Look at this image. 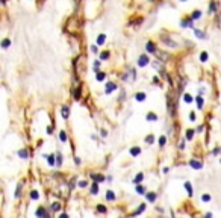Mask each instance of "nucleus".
I'll return each mask as SVG.
<instances>
[{"label":"nucleus","instance_id":"32","mask_svg":"<svg viewBox=\"0 0 221 218\" xmlns=\"http://www.w3.org/2000/svg\"><path fill=\"white\" fill-rule=\"evenodd\" d=\"M97 211L99 212H101V214H106V208H105V204H99V206H97Z\"/></svg>","mask_w":221,"mask_h":218},{"label":"nucleus","instance_id":"39","mask_svg":"<svg viewBox=\"0 0 221 218\" xmlns=\"http://www.w3.org/2000/svg\"><path fill=\"white\" fill-rule=\"evenodd\" d=\"M179 148H180V150H183V148H185V138L180 141V144H179Z\"/></svg>","mask_w":221,"mask_h":218},{"label":"nucleus","instance_id":"25","mask_svg":"<svg viewBox=\"0 0 221 218\" xmlns=\"http://www.w3.org/2000/svg\"><path fill=\"white\" fill-rule=\"evenodd\" d=\"M59 139H61V143H65V141H67V132L65 130L59 132Z\"/></svg>","mask_w":221,"mask_h":218},{"label":"nucleus","instance_id":"29","mask_svg":"<svg viewBox=\"0 0 221 218\" xmlns=\"http://www.w3.org/2000/svg\"><path fill=\"white\" fill-rule=\"evenodd\" d=\"M144 209H146V204H144V203H142V204H139L138 211H135V215H139L141 212H144Z\"/></svg>","mask_w":221,"mask_h":218},{"label":"nucleus","instance_id":"7","mask_svg":"<svg viewBox=\"0 0 221 218\" xmlns=\"http://www.w3.org/2000/svg\"><path fill=\"white\" fill-rule=\"evenodd\" d=\"M180 26H182V28H192V29H194V24H192V20H191V18L182 20V21H180Z\"/></svg>","mask_w":221,"mask_h":218},{"label":"nucleus","instance_id":"18","mask_svg":"<svg viewBox=\"0 0 221 218\" xmlns=\"http://www.w3.org/2000/svg\"><path fill=\"white\" fill-rule=\"evenodd\" d=\"M146 97H147L146 93H136V94H135V100H136V101H144Z\"/></svg>","mask_w":221,"mask_h":218},{"label":"nucleus","instance_id":"44","mask_svg":"<svg viewBox=\"0 0 221 218\" xmlns=\"http://www.w3.org/2000/svg\"><path fill=\"white\" fill-rule=\"evenodd\" d=\"M55 158H58V165H61V153H58Z\"/></svg>","mask_w":221,"mask_h":218},{"label":"nucleus","instance_id":"5","mask_svg":"<svg viewBox=\"0 0 221 218\" xmlns=\"http://www.w3.org/2000/svg\"><path fill=\"white\" fill-rule=\"evenodd\" d=\"M146 50H147L149 53H156V52H158L153 41H147V43H146Z\"/></svg>","mask_w":221,"mask_h":218},{"label":"nucleus","instance_id":"20","mask_svg":"<svg viewBox=\"0 0 221 218\" xmlns=\"http://www.w3.org/2000/svg\"><path fill=\"white\" fill-rule=\"evenodd\" d=\"M44 158L47 159V162H49V165H50V167H53V165H55V155H46Z\"/></svg>","mask_w":221,"mask_h":218},{"label":"nucleus","instance_id":"23","mask_svg":"<svg viewBox=\"0 0 221 218\" xmlns=\"http://www.w3.org/2000/svg\"><path fill=\"white\" fill-rule=\"evenodd\" d=\"M196 101H197V108H199V109H201V108H203V103H204V100H203V97H201V96H197V98H196Z\"/></svg>","mask_w":221,"mask_h":218},{"label":"nucleus","instance_id":"38","mask_svg":"<svg viewBox=\"0 0 221 218\" xmlns=\"http://www.w3.org/2000/svg\"><path fill=\"white\" fill-rule=\"evenodd\" d=\"M192 136H194V130H188L186 132V139H192Z\"/></svg>","mask_w":221,"mask_h":218},{"label":"nucleus","instance_id":"12","mask_svg":"<svg viewBox=\"0 0 221 218\" xmlns=\"http://www.w3.org/2000/svg\"><path fill=\"white\" fill-rule=\"evenodd\" d=\"M18 156L21 159H28L29 158V151L26 150V148H21V150H18Z\"/></svg>","mask_w":221,"mask_h":218},{"label":"nucleus","instance_id":"3","mask_svg":"<svg viewBox=\"0 0 221 218\" xmlns=\"http://www.w3.org/2000/svg\"><path fill=\"white\" fill-rule=\"evenodd\" d=\"M189 165L192 167L194 170H201V168H203V162H201V161H197V159H191V161H189Z\"/></svg>","mask_w":221,"mask_h":218},{"label":"nucleus","instance_id":"45","mask_svg":"<svg viewBox=\"0 0 221 218\" xmlns=\"http://www.w3.org/2000/svg\"><path fill=\"white\" fill-rule=\"evenodd\" d=\"M99 65H100V61H96V62H94V68L97 70V68H99Z\"/></svg>","mask_w":221,"mask_h":218},{"label":"nucleus","instance_id":"37","mask_svg":"<svg viewBox=\"0 0 221 218\" xmlns=\"http://www.w3.org/2000/svg\"><path fill=\"white\" fill-rule=\"evenodd\" d=\"M183 100L186 101V103H191V101H192V97H191L189 94H185V96H183Z\"/></svg>","mask_w":221,"mask_h":218},{"label":"nucleus","instance_id":"11","mask_svg":"<svg viewBox=\"0 0 221 218\" xmlns=\"http://www.w3.org/2000/svg\"><path fill=\"white\" fill-rule=\"evenodd\" d=\"M217 6H218V2H217V0H212L211 5H209V14H215V12H217Z\"/></svg>","mask_w":221,"mask_h":218},{"label":"nucleus","instance_id":"22","mask_svg":"<svg viewBox=\"0 0 221 218\" xmlns=\"http://www.w3.org/2000/svg\"><path fill=\"white\" fill-rule=\"evenodd\" d=\"M0 46H2V49H8L11 46V40H9V38H5V40L0 43Z\"/></svg>","mask_w":221,"mask_h":218},{"label":"nucleus","instance_id":"26","mask_svg":"<svg viewBox=\"0 0 221 218\" xmlns=\"http://www.w3.org/2000/svg\"><path fill=\"white\" fill-rule=\"evenodd\" d=\"M185 188H186V191H188V196L191 197V196H192V186H191V183H189V182H185Z\"/></svg>","mask_w":221,"mask_h":218},{"label":"nucleus","instance_id":"10","mask_svg":"<svg viewBox=\"0 0 221 218\" xmlns=\"http://www.w3.org/2000/svg\"><path fill=\"white\" fill-rule=\"evenodd\" d=\"M91 177L94 179V182H96V183H101V182H105V176H101V174H91Z\"/></svg>","mask_w":221,"mask_h":218},{"label":"nucleus","instance_id":"13","mask_svg":"<svg viewBox=\"0 0 221 218\" xmlns=\"http://www.w3.org/2000/svg\"><path fill=\"white\" fill-rule=\"evenodd\" d=\"M194 33H196V36H197V38H200V40H206V35H204V32H201L200 29L194 28Z\"/></svg>","mask_w":221,"mask_h":218},{"label":"nucleus","instance_id":"40","mask_svg":"<svg viewBox=\"0 0 221 218\" xmlns=\"http://www.w3.org/2000/svg\"><path fill=\"white\" fill-rule=\"evenodd\" d=\"M153 141H154V138H153V136H151V135H150V136H147V138H146V143H149V144H151V143H153Z\"/></svg>","mask_w":221,"mask_h":218},{"label":"nucleus","instance_id":"47","mask_svg":"<svg viewBox=\"0 0 221 218\" xmlns=\"http://www.w3.org/2000/svg\"><path fill=\"white\" fill-rule=\"evenodd\" d=\"M59 218H68V215H67V214H61Z\"/></svg>","mask_w":221,"mask_h":218},{"label":"nucleus","instance_id":"46","mask_svg":"<svg viewBox=\"0 0 221 218\" xmlns=\"http://www.w3.org/2000/svg\"><path fill=\"white\" fill-rule=\"evenodd\" d=\"M91 50H93V53H97V47H96V46L91 47Z\"/></svg>","mask_w":221,"mask_h":218},{"label":"nucleus","instance_id":"2","mask_svg":"<svg viewBox=\"0 0 221 218\" xmlns=\"http://www.w3.org/2000/svg\"><path fill=\"white\" fill-rule=\"evenodd\" d=\"M161 40H162V41H164L168 47H171V49H173V47H174V49H177V47H179V44H177L174 40H170V38H167V36H164V35L161 36Z\"/></svg>","mask_w":221,"mask_h":218},{"label":"nucleus","instance_id":"24","mask_svg":"<svg viewBox=\"0 0 221 218\" xmlns=\"http://www.w3.org/2000/svg\"><path fill=\"white\" fill-rule=\"evenodd\" d=\"M146 198H147L150 203H153V201L156 200V194H154V192H149V194H146Z\"/></svg>","mask_w":221,"mask_h":218},{"label":"nucleus","instance_id":"33","mask_svg":"<svg viewBox=\"0 0 221 218\" xmlns=\"http://www.w3.org/2000/svg\"><path fill=\"white\" fill-rule=\"evenodd\" d=\"M201 200H203L204 203H207V201H211V200H212V197H211L209 194H203V196H201Z\"/></svg>","mask_w":221,"mask_h":218},{"label":"nucleus","instance_id":"16","mask_svg":"<svg viewBox=\"0 0 221 218\" xmlns=\"http://www.w3.org/2000/svg\"><path fill=\"white\" fill-rule=\"evenodd\" d=\"M146 120H147V121H158V115L153 114V112H149V114L146 115Z\"/></svg>","mask_w":221,"mask_h":218},{"label":"nucleus","instance_id":"36","mask_svg":"<svg viewBox=\"0 0 221 218\" xmlns=\"http://www.w3.org/2000/svg\"><path fill=\"white\" fill-rule=\"evenodd\" d=\"M165 143H167V138H165V136H161V138H159V146H161V147H164V146H165Z\"/></svg>","mask_w":221,"mask_h":218},{"label":"nucleus","instance_id":"42","mask_svg":"<svg viewBox=\"0 0 221 218\" xmlns=\"http://www.w3.org/2000/svg\"><path fill=\"white\" fill-rule=\"evenodd\" d=\"M61 209V204L59 203H53V211H59Z\"/></svg>","mask_w":221,"mask_h":218},{"label":"nucleus","instance_id":"48","mask_svg":"<svg viewBox=\"0 0 221 218\" xmlns=\"http://www.w3.org/2000/svg\"><path fill=\"white\" fill-rule=\"evenodd\" d=\"M204 218H212V214H207V215H206Z\"/></svg>","mask_w":221,"mask_h":218},{"label":"nucleus","instance_id":"31","mask_svg":"<svg viewBox=\"0 0 221 218\" xmlns=\"http://www.w3.org/2000/svg\"><path fill=\"white\" fill-rule=\"evenodd\" d=\"M30 198H32V200H38V198H40L38 191H32V192H30Z\"/></svg>","mask_w":221,"mask_h":218},{"label":"nucleus","instance_id":"34","mask_svg":"<svg viewBox=\"0 0 221 218\" xmlns=\"http://www.w3.org/2000/svg\"><path fill=\"white\" fill-rule=\"evenodd\" d=\"M74 98H76V100L80 98V86H77V89L74 91Z\"/></svg>","mask_w":221,"mask_h":218},{"label":"nucleus","instance_id":"43","mask_svg":"<svg viewBox=\"0 0 221 218\" xmlns=\"http://www.w3.org/2000/svg\"><path fill=\"white\" fill-rule=\"evenodd\" d=\"M86 185H88V182H86V180H80V182H79V186H80V188H85Z\"/></svg>","mask_w":221,"mask_h":218},{"label":"nucleus","instance_id":"1","mask_svg":"<svg viewBox=\"0 0 221 218\" xmlns=\"http://www.w3.org/2000/svg\"><path fill=\"white\" fill-rule=\"evenodd\" d=\"M150 64V58L147 55H141L138 58V67H147Z\"/></svg>","mask_w":221,"mask_h":218},{"label":"nucleus","instance_id":"17","mask_svg":"<svg viewBox=\"0 0 221 218\" xmlns=\"http://www.w3.org/2000/svg\"><path fill=\"white\" fill-rule=\"evenodd\" d=\"M89 192L93 196H96L97 192H99V183H96V182H93V185H91V188H89Z\"/></svg>","mask_w":221,"mask_h":218},{"label":"nucleus","instance_id":"27","mask_svg":"<svg viewBox=\"0 0 221 218\" xmlns=\"http://www.w3.org/2000/svg\"><path fill=\"white\" fill-rule=\"evenodd\" d=\"M135 186H136V192H138V194H144V192H146V188L142 186V185H135Z\"/></svg>","mask_w":221,"mask_h":218},{"label":"nucleus","instance_id":"35","mask_svg":"<svg viewBox=\"0 0 221 218\" xmlns=\"http://www.w3.org/2000/svg\"><path fill=\"white\" fill-rule=\"evenodd\" d=\"M200 61H201V62H206V61H207V52H201V55H200Z\"/></svg>","mask_w":221,"mask_h":218},{"label":"nucleus","instance_id":"28","mask_svg":"<svg viewBox=\"0 0 221 218\" xmlns=\"http://www.w3.org/2000/svg\"><path fill=\"white\" fill-rule=\"evenodd\" d=\"M109 55H111L109 52H101V53H100V59H101V61H106V59L109 58Z\"/></svg>","mask_w":221,"mask_h":218},{"label":"nucleus","instance_id":"6","mask_svg":"<svg viewBox=\"0 0 221 218\" xmlns=\"http://www.w3.org/2000/svg\"><path fill=\"white\" fill-rule=\"evenodd\" d=\"M36 217H38V218H49L46 208H43V206L38 208V209H36Z\"/></svg>","mask_w":221,"mask_h":218},{"label":"nucleus","instance_id":"30","mask_svg":"<svg viewBox=\"0 0 221 218\" xmlns=\"http://www.w3.org/2000/svg\"><path fill=\"white\" fill-rule=\"evenodd\" d=\"M106 198H108V200H115V194H114V191H108V192H106Z\"/></svg>","mask_w":221,"mask_h":218},{"label":"nucleus","instance_id":"8","mask_svg":"<svg viewBox=\"0 0 221 218\" xmlns=\"http://www.w3.org/2000/svg\"><path fill=\"white\" fill-rule=\"evenodd\" d=\"M61 115H62V118H68V115H70V108L68 106H62L61 108Z\"/></svg>","mask_w":221,"mask_h":218},{"label":"nucleus","instance_id":"15","mask_svg":"<svg viewBox=\"0 0 221 218\" xmlns=\"http://www.w3.org/2000/svg\"><path fill=\"white\" fill-rule=\"evenodd\" d=\"M105 77H106V74H105V73H103V71H99V70H96V79H97L99 82L105 80Z\"/></svg>","mask_w":221,"mask_h":218},{"label":"nucleus","instance_id":"49","mask_svg":"<svg viewBox=\"0 0 221 218\" xmlns=\"http://www.w3.org/2000/svg\"><path fill=\"white\" fill-rule=\"evenodd\" d=\"M182 2H186V0H182Z\"/></svg>","mask_w":221,"mask_h":218},{"label":"nucleus","instance_id":"19","mask_svg":"<svg viewBox=\"0 0 221 218\" xmlns=\"http://www.w3.org/2000/svg\"><path fill=\"white\" fill-rule=\"evenodd\" d=\"M105 40H106V35H105V33H100V35L97 36V44H99V46H103V44H105Z\"/></svg>","mask_w":221,"mask_h":218},{"label":"nucleus","instance_id":"14","mask_svg":"<svg viewBox=\"0 0 221 218\" xmlns=\"http://www.w3.org/2000/svg\"><path fill=\"white\" fill-rule=\"evenodd\" d=\"M199 18H201V11L200 9H196L192 12V15H191V20L194 21V20H199Z\"/></svg>","mask_w":221,"mask_h":218},{"label":"nucleus","instance_id":"4","mask_svg":"<svg viewBox=\"0 0 221 218\" xmlns=\"http://www.w3.org/2000/svg\"><path fill=\"white\" fill-rule=\"evenodd\" d=\"M117 88H118V86H117V83H114V82H108V83H106V88H105V94H111L112 91H115Z\"/></svg>","mask_w":221,"mask_h":218},{"label":"nucleus","instance_id":"21","mask_svg":"<svg viewBox=\"0 0 221 218\" xmlns=\"http://www.w3.org/2000/svg\"><path fill=\"white\" fill-rule=\"evenodd\" d=\"M139 153H141V148H139V147H132V148H130V155H132L133 158L138 156Z\"/></svg>","mask_w":221,"mask_h":218},{"label":"nucleus","instance_id":"9","mask_svg":"<svg viewBox=\"0 0 221 218\" xmlns=\"http://www.w3.org/2000/svg\"><path fill=\"white\" fill-rule=\"evenodd\" d=\"M142 180H144V174H142V173H138V174L133 177V183H135V185H141Z\"/></svg>","mask_w":221,"mask_h":218},{"label":"nucleus","instance_id":"41","mask_svg":"<svg viewBox=\"0 0 221 218\" xmlns=\"http://www.w3.org/2000/svg\"><path fill=\"white\" fill-rule=\"evenodd\" d=\"M189 120L191 121H196V112H191L189 114Z\"/></svg>","mask_w":221,"mask_h":218}]
</instances>
